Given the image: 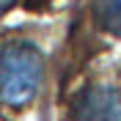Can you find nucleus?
<instances>
[{
    "instance_id": "1",
    "label": "nucleus",
    "mask_w": 121,
    "mask_h": 121,
    "mask_svg": "<svg viewBox=\"0 0 121 121\" xmlns=\"http://www.w3.org/2000/svg\"><path fill=\"white\" fill-rule=\"evenodd\" d=\"M44 83V52L28 39L0 44V105H30Z\"/></svg>"
},
{
    "instance_id": "2",
    "label": "nucleus",
    "mask_w": 121,
    "mask_h": 121,
    "mask_svg": "<svg viewBox=\"0 0 121 121\" xmlns=\"http://www.w3.org/2000/svg\"><path fill=\"white\" fill-rule=\"evenodd\" d=\"M72 121H121V85L102 80L83 88L72 105Z\"/></svg>"
},
{
    "instance_id": "3",
    "label": "nucleus",
    "mask_w": 121,
    "mask_h": 121,
    "mask_svg": "<svg viewBox=\"0 0 121 121\" xmlns=\"http://www.w3.org/2000/svg\"><path fill=\"white\" fill-rule=\"evenodd\" d=\"M91 19L102 33L121 41V0H91Z\"/></svg>"
},
{
    "instance_id": "4",
    "label": "nucleus",
    "mask_w": 121,
    "mask_h": 121,
    "mask_svg": "<svg viewBox=\"0 0 121 121\" xmlns=\"http://www.w3.org/2000/svg\"><path fill=\"white\" fill-rule=\"evenodd\" d=\"M14 3H17V0H0V14H3V11H8Z\"/></svg>"
}]
</instances>
